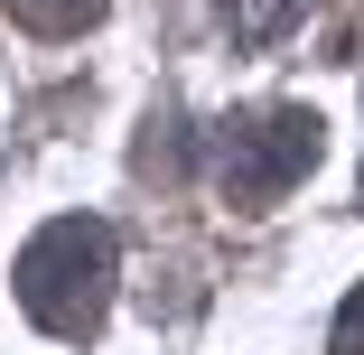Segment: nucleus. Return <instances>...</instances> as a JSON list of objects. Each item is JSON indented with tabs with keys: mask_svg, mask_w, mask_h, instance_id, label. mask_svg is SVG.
Masks as SVG:
<instances>
[{
	"mask_svg": "<svg viewBox=\"0 0 364 355\" xmlns=\"http://www.w3.org/2000/svg\"><path fill=\"white\" fill-rule=\"evenodd\" d=\"M336 355H364V290H355V309L336 318Z\"/></svg>",
	"mask_w": 364,
	"mask_h": 355,
	"instance_id": "7ed1b4c3",
	"label": "nucleus"
},
{
	"mask_svg": "<svg viewBox=\"0 0 364 355\" xmlns=\"http://www.w3.org/2000/svg\"><path fill=\"white\" fill-rule=\"evenodd\" d=\"M103 280H112V234L85 225V216H65V225H47L19 253V309L47 337H85L103 318Z\"/></svg>",
	"mask_w": 364,
	"mask_h": 355,
	"instance_id": "f257e3e1",
	"label": "nucleus"
},
{
	"mask_svg": "<svg viewBox=\"0 0 364 355\" xmlns=\"http://www.w3.org/2000/svg\"><path fill=\"white\" fill-rule=\"evenodd\" d=\"M309 159H318V122L309 112H262V122H243L225 140V196L234 206H271Z\"/></svg>",
	"mask_w": 364,
	"mask_h": 355,
	"instance_id": "f03ea898",
	"label": "nucleus"
}]
</instances>
